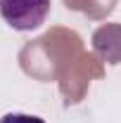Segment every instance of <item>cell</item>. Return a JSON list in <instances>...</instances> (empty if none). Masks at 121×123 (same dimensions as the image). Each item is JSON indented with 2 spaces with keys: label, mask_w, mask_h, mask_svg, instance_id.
Returning <instances> with one entry per match:
<instances>
[{
  "label": "cell",
  "mask_w": 121,
  "mask_h": 123,
  "mask_svg": "<svg viewBox=\"0 0 121 123\" xmlns=\"http://www.w3.org/2000/svg\"><path fill=\"white\" fill-rule=\"evenodd\" d=\"M50 0H0V14L14 31H33L45 21Z\"/></svg>",
  "instance_id": "6da1fadb"
},
{
  "label": "cell",
  "mask_w": 121,
  "mask_h": 123,
  "mask_svg": "<svg viewBox=\"0 0 121 123\" xmlns=\"http://www.w3.org/2000/svg\"><path fill=\"white\" fill-rule=\"evenodd\" d=\"M0 123H45V121L38 116H29V114H7L0 118Z\"/></svg>",
  "instance_id": "7a4b0ae2"
}]
</instances>
